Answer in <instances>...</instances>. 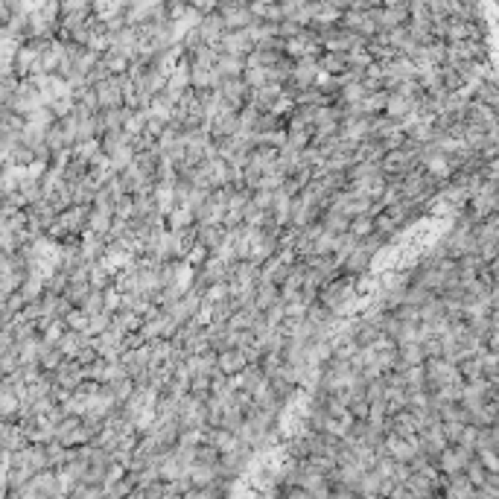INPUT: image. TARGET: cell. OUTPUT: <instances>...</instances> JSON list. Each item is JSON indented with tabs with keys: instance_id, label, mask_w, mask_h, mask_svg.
<instances>
[{
	"instance_id": "cell-1",
	"label": "cell",
	"mask_w": 499,
	"mask_h": 499,
	"mask_svg": "<svg viewBox=\"0 0 499 499\" xmlns=\"http://www.w3.org/2000/svg\"><path fill=\"white\" fill-rule=\"evenodd\" d=\"M438 456H441V467H444L447 473H459L461 467H467V464H470V449H467V447L444 449V453H438Z\"/></svg>"
},
{
	"instance_id": "cell-2",
	"label": "cell",
	"mask_w": 499,
	"mask_h": 499,
	"mask_svg": "<svg viewBox=\"0 0 499 499\" xmlns=\"http://www.w3.org/2000/svg\"><path fill=\"white\" fill-rule=\"evenodd\" d=\"M246 368V353H243V348H234V350H225L222 356H219V371L222 374H236V371H243Z\"/></svg>"
},
{
	"instance_id": "cell-3",
	"label": "cell",
	"mask_w": 499,
	"mask_h": 499,
	"mask_svg": "<svg viewBox=\"0 0 499 499\" xmlns=\"http://www.w3.org/2000/svg\"><path fill=\"white\" fill-rule=\"evenodd\" d=\"M120 9H123V0H97V12L103 18H114Z\"/></svg>"
},
{
	"instance_id": "cell-4",
	"label": "cell",
	"mask_w": 499,
	"mask_h": 499,
	"mask_svg": "<svg viewBox=\"0 0 499 499\" xmlns=\"http://www.w3.org/2000/svg\"><path fill=\"white\" fill-rule=\"evenodd\" d=\"M348 228H350V234H356V236H365V234H371V231H374V219L360 217V219H353Z\"/></svg>"
}]
</instances>
